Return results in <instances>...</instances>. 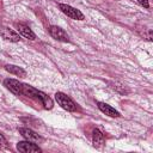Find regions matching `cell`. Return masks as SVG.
Masks as SVG:
<instances>
[{
	"mask_svg": "<svg viewBox=\"0 0 153 153\" xmlns=\"http://www.w3.org/2000/svg\"><path fill=\"white\" fill-rule=\"evenodd\" d=\"M5 69H6L8 73L14 74V75L20 76V78L26 76V72H25L22 67H18V66H14V65H6V66H5Z\"/></svg>",
	"mask_w": 153,
	"mask_h": 153,
	"instance_id": "cell-12",
	"label": "cell"
},
{
	"mask_svg": "<svg viewBox=\"0 0 153 153\" xmlns=\"http://www.w3.org/2000/svg\"><path fill=\"white\" fill-rule=\"evenodd\" d=\"M55 99H56L57 104H59L62 109H65V110H67V111H75V110H76V104H75L74 100H73L71 97H68L67 94H65V93H62V92H56Z\"/></svg>",
	"mask_w": 153,
	"mask_h": 153,
	"instance_id": "cell-1",
	"label": "cell"
},
{
	"mask_svg": "<svg viewBox=\"0 0 153 153\" xmlns=\"http://www.w3.org/2000/svg\"><path fill=\"white\" fill-rule=\"evenodd\" d=\"M59 8H60L67 17H69L71 19H74V20H84V19H85L84 14H82L79 10H76V8H74V7L69 6V5L59 4Z\"/></svg>",
	"mask_w": 153,
	"mask_h": 153,
	"instance_id": "cell-2",
	"label": "cell"
},
{
	"mask_svg": "<svg viewBox=\"0 0 153 153\" xmlns=\"http://www.w3.org/2000/svg\"><path fill=\"white\" fill-rule=\"evenodd\" d=\"M49 33L50 36L56 39V41H60V42H69V36L67 35V32L61 29L60 26H56V25H51L49 27Z\"/></svg>",
	"mask_w": 153,
	"mask_h": 153,
	"instance_id": "cell-4",
	"label": "cell"
},
{
	"mask_svg": "<svg viewBox=\"0 0 153 153\" xmlns=\"http://www.w3.org/2000/svg\"><path fill=\"white\" fill-rule=\"evenodd\" d=\"M98 109H99L103 114H105V115H108V116H110V117H120V116H121L117 110H115L112 106H110L109 104L103 103V102H98Z\"/></svg>",
	"mask_w": 153,
	"mask_h": 153,
	"instance_id": "cell-8",
	"label": "cell"
},
{
	"mask_svg": "<svg viewBox=\"0 0 153 153\" xmlns=\"http://www.w3.org/2000/svg\"><path fill=\"white\" fill-rule=\"evenodd\" d=\"M92 141H93V146L96 148H99L100 146H103V143L105 141L104 134L99 129H93V131H92Z\"/></svg>",
	"mask_w": 153,
	"mask_h": 153,
	"instance_id": "cell-10",
	"label": "cell"
},
{
	"mask_svg": "<svg viewBox=\"0 0 153 153\" xmlns=\"http://www.w3.org/2000/svg\"><path fill=\"white\" fill-rule=\"evenodd\" d=\"M4 85L14 94L17 96H23V84L19 82L16 79H5Z\"/></svg>",
	"mask_w": 153,
	"mask_h": 153,
	"instance_id": "cell-6",
	"label": "cell"
},
{
	"mask_svg": "<svg viewBox=\"0 0 153 153\" xmlns=\"http://www.w3.org/2000/svg\"><path fill=\"white\" fill-rule=\"evenodd\" d=\"M17 29H18L19 33H20L22 36H24L25 38H27V39H31V41L36 39V35L33 33V31H32V30H31V29H30L27 25L19 23V24H17Z\"/></svg>",
	"mask_w": 153,
	"mask_h": 153,
	"instance_id": "cell-9",
	"label": "cell"
},
{
	"mask_svg": "<svg viewBox=\"0 0 153 153\" xmlns=\"http://www.w3.org/2000/svg\"><path fill=\"white\" fill-rule=\"evenodd\" d=\"M137 2L141 5V6H143L145 8H148L149 7V4H148V0H137Z\"/></svg>",
	"mask_w": 153,
	"mask_h": 153,
	"instance_id": "cell-14",
	"label": "cell"
},
{
	"mask_svg": "<svg viewBox=\"0 0 153 153\" xmlns=\"http://www.w3.org/2000/svg\"><path fill=\"white\" fill-rule=\"evenodd\" d=\"M0 35L4 39L10 41V42H19V39H20V36L16 31H13L12 29H8V27H1Z\"/></svg>",
	"mask_w": 153,
	"mask_h": 153,
	"instance_id": "cell-7",
	"label": "cell"
},
{
	"mask_svg": "<svg viewBox=\"0 0 153 153\" xmlns=\"http://www.w3.org/2000/svg\"><path fill=\"white\" fill-rule=\"evenodd\" d=\"M17 149L19 152H23V153H38V152H42V149L38 147V145H36L35 142H31V141H20L17 143Z\"/></svg>",
	"mask_w": 153,
	"mask_h": 153,
	"instance_id": "cell-3",
	"label": "cell"
},
{
	"mask_svg": "<svg viewBox=\"0 0 153 153\" xmlns=\"http://www.w3.org/2000/svg\"><path fill=\"white\" fill-rule=\"evenodd\" d=\"M19 133L27 141H31V142H35V143H39V142L44 141V139L41 135H38L36 131H33L30 128H19Z\"/></svg>",
	"mask_w": 153,
	"mask_h": 153,
	"instance_id": "cell-5",
	"label": "cell"
},
{
	"mask_svg": "<svg viewBox=\"0 0 153 153\" xmlns=\"http://www.w3.org/2000/svg\"><path fill=\"white\" fill-rule=\"evenodd\" d=\"M37 100H39L44 105V108L48 109V110L53 109V106H54V103H53L51 98L49 96H47L44 92H42V91H38V93H37Z\"/></svg>",
	"mask_w": 153,
	"mask_h": 153,
	"instance_id": "cell-11",
	"label": "cell"
},
{
	"mask_svg": "<svg viewBox=\"0 0 153 153\" xmlns=\"http://www.w3.org/2000/svg\"><path fill=\"white\" fill-rule=\"evenodd\" d=\"M8 148V142L5 139V136L0 133V149H7Z\"/></svg>",
	"mask_w": 153,
	"mask_h": 153,
	"instance_id": "cell-13",
	"label": "cell"
}]
</instances>
